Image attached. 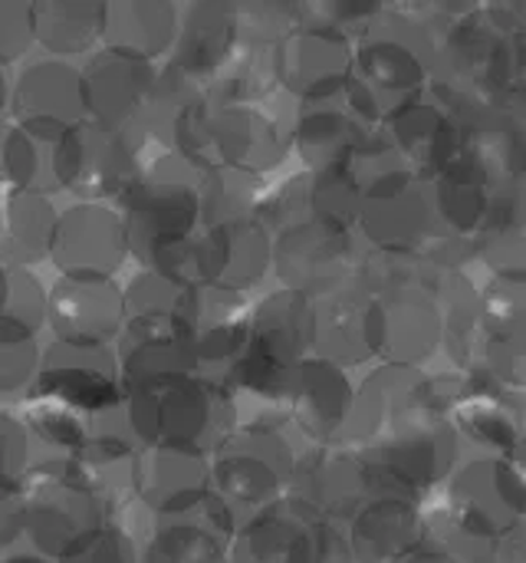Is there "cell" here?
Masks as SVG:
<instances>
[{
    "label": "cell",
    "instance_id": "cell-11",
    "mask_svg": "<svg viewBox=\"0 0 526 563\" xmlns=\"http://www.w3.org/2000/svg\"><path fill=\"white\" fill-rule=\"evenodd\" d=\"M13 119L16 125L66 135L69 129L89 122L86 79L66 59L30 63L13 89Z\"/></svg>",
    "mask_w": 526,
    "mask_h": 563
},
{
    "label": "cell",
    "instance_id": "cell-40",
    "mask_svg": "<svg viewBox=\"0 0 526 563\" xmlns=\"http://www.w3.org/2000/svg\"><path fill=\"white\" fill-rule=\"evenodd\" d=\"M26 426H30V432L40 435L46 445L63 449V452H69V455H76V452L86 445V439H89V432L82 429V422L76 419V412L66 409V406L36 409V412L26 419Z\"/></svg>",
    "mask_w": 526,
    "mask_h": 563
},
{
    "label": "cell",
    "instance_id": "cell-26",
    "mask_svg": "<svg viewBox=\"0 0 526 563\" xmlns=\"http://www.w3.org/2000/svg\"><path fill=\"white\" fill-rule=\"evenodd\" d=\"M231 544L234 538L221 534L198 505L181 518H158L145 563H231Z\"/></svg>",
    "mask_w": 526,
    "mask_h": 563
},
{
    "label": "cell",
    "instance_id": "cell-16",
    "mask_svg": "<svg viewBox=\"0 0 526 563\" xmlns=\"http://www.w3.org/2000/svg\"><path fill=\"white\" fill-rule=\"evenodd\" d=\"M293 132L264 106H214V155L217 165L264 175L287 158Z\"/></svg>",
    "mask_w": 526,
    "mask_h": 563
},
{
    "label": "cell",
    "instance_id": "cell-31",
    "mask_svg": "<svg viewBox=\"0 0 526 563\" xmlns=\"http://www.w3.org/2000/svg\"><path fill=\"white\" fill-rule=\"evenodd\" d=\"M415 511L399 498H382L356 518V551L369 563L402 558L415 544Z\"/></svg>",
    "mask_w": 526,
    "mask_h": 563
},
{
    "label": "cell",
    "instance_id": "cell-42",
    "mask_svg": "<svg viewBox=\"0 0 526 563\" xmlns=\"http://www.w3.org/2000/svg\"><path fill=\"white\" fill-rule=\"evenodd\" d=\"M30 426L7 416L3 419V482L7 492H20L23 482L30 478Z\"/></svg>",
    "mask_w": 526,
    "mask_h": 563
},
{
    "label": "cell",
    "instance_id": "cell-2",
    "mask_svg": "<svg viewBox=\"0 0 526 563\" xmlns=\"http://www.w3.org/2000/svg\"><path fill=\"white\" fill-rule=\"evenodd\" d=\"M201 175L184 158L165 152L158 155L125 201V231L132 254L155 267L171 247L191 241L201 224Z\"/></svg>",
    "mask_w": 526,
    "mask_h": 563
},
{
    "label": "cell",
    "instance_id": "cell-41",
    "mask_svg": "<svg viewBox=\"0 0 526 563\" xmlns=\"http://www.w3.org/2000/svg\"><path fill=\"white\" fill-rule=\"evenodd\" d=\"M56 563H138L135 541L119 525H105Z\"/></svg>",
    "mask_w": 526,
    "mask_h": 563
},
{
    "label": "cell",
    "instance_id": "cell-27",
    "mask_svg": "<svg viewBox=\"0 0 526 563\" xmlns=\"http://www.w3.org/2000/svg\"><path fill=\"white\" fill-rule=\"evenodd\" d=\"M293 142L310 168L326 172L346 165V158L359 152L362 132L349 112L333 109L329 102H313L300 112L293 125Z\"/></svg>",
    "mask_w": 526,
    "mask_h": 563
},
{
    "label": "cell",
    "instance_id": "cell-23",
    "mask_svg": "<svg viewBox=\"0 0 526 563\" xmlns=\"http://www.w3.org/2000/svg\"><path fill=\"white\" fill-rule=\"evenodd\" d=\"M293 419L313 439H329L349 419V383L329 360H306L293 389Z\"/></svg>",
    "mask_w": 526,
    "mask_h": 563
},
{
    "label": "cell",
    "instance_id": "cell-22",
    "mask_svg": "<svg viewBox=\"0 0 526 563\" xmlns=\"http://www.w3.org/2000/svg\"><path fill=\"white\" fill-rule=\"evenodd\" d=\"M379 343V307L359 294H329L316 303V346L329 363H359Z\"/></svg>",
    "mask_w": 526,
    "mask_h": 563
},
{
    "label": "cell",
    "instance_id": "cell-5",
    "mask_svg": "<svg viewBox=\"0 0 526 563\" xmlns=\"http://www.w3.org/2000/svg\"><path fill=\"white\" fill-rule=\"evenodd\" d=\"M158 148L142 132H105L92 122L69 129L56 148L59 188H69L82 201L125 198L145 168L155 162L148 152Z\"/></svg>",
    "mask_w": 526,
    "mask_h": 563
},
{
    "label": "cell",
    "instance_id": "cell-21",
    "mask_svg": "<svg viewBox=\"0 0 526 563\" xmlns=\"http://www.w3.org/2000/svg\"><path fill=\"white\" fill-rule=\"evenodd\" d=\"M181 10L165 0H119L109 3L105 20V49H119L138 59L165 53L178 43Z\"/></svg>",
    "mask_w": 526,
    "mask_h": 563
},
{
    "label": "cell",
    "instance_id": "cell-4",
    "mask_svg": "<svg viewBox=\"0 0 526 563\" xmlns=\"http://www.w3.org/2000/svg\"><path fill=\"white\" fill-rule=\"evenodd\" d=\"M23 538L40 558L63 561L76 544L105 528L102 501L76 478L72 459H59L30 472L20 488Z\"/></svg>",
    "mask_w": 526,
    "mask_h": 563
},
{
    "label": "cell",
    "instance_id": "cell-33",
    "mask_svg": "<svg viewBox=\"0 0 526 563\" xmlns=\"http://www.w3.org/2000/svg\"><path fill=\"white\" fill-rule=\"evenodd\" d=\"M438 336L435 310L415 297H395L379 307V343H385L399 360H418L432 350Z\"/></svg>",
    "mask_w": 526,
    "mask_h": 563
},
{
    "label": "cell",
    "instance_id": "cell-29",
    "mask_svg": "<svg viewBox=\"0 0 526 563\" xmlns=\"http://www.w3.org/2000/svg\"><path fill=\"white\" fill-rule=\"evenodd\" d=\"M63 135L13 125L3 139V175L13 185V191H40L59 185L56 178V148Z\"/></svg>",
    "mask_w": 526,
    "mask_h": 563
},
{
    "label": "cell",
    "instance_id": "cell-12",
    "mask_svg": "<svg viewBox=\"0 0 526 563\" xmlns=\"http://www.w3.org/2000/svg\"><path fill=\"white\" fill-rule=\"evenodd\" d=\"M135 488L138 501L158 518H181L214 492L211 455L171 445L142 449Z\"/></svg>",
    "mask_w": 526,
    "mask_h": 563
},
{
    "label": "cell",
    "instance_id": "cell-25",
    "mask_svg": "<svg viewBox=\"0 0 526 563\" xmlns=\"http://www.w3.org/2000/svg\"><path fill=\"white\" fill-rule=\"evenodd\" d=\"M36 43L53 56L89 53L96 40H105L109 3L96 0H43L33 3Z\"/></svg>",
    "mask_w": 526,
    "mask_h": 563
},
{
    "label": "cell",
    "instance_id": "cell-3",
    "mask_svg": "<svg viewBox=\"0 0 526 563\" xmlns=\"http://www.w3.org/2000/svg\"><path fill=\"white\" fill-rule=\"evenodd\" d=\"M293 468L296 459L283 429L260 409L214 455V495H221L244 525L287 498Z\"/></svg>",
    "mask_w": 526,
    "mask_h": 563
},
{
    "label": "cell",
    "instance_id": "cell-14",
    "mask_svg": "<svg viewBox=\"0 0 526 563\" xmlns=\"http://www.w3.org/2000/svg\"><path fill=\"white\" fill-rule=\"evenodd\" d=\"M277 76L306 106L326 102L349 79V46L343 33L303 26L277 46Z\"/></svg>",
    "mask_w": 526,
    "mask_h": 563
},
{
    "label": "cell",
    "instance_id": "cell-30",
    "mask_svg": "<svg viewBox=\"0 0 526 563\" xmlns=\"http://www.w3.org/2000/svg\"><path fill=\"white\" fill-rule=\"evenodd\" d=\"M277 82V49L240 46L204 92L214 106H260Z\"/></svg>",
    "mask_w": 526,
    "mask_h": 563
},
{
    "label": "cell",
    "instance_id": "cell-32",
    "mask_svg": "<svg viewBox=\"0 0 526 563\" xmlns=\"http://www.w3.org/2000/svg\"><path fill=\"white\" fill-rule=\"evenodd\" d=\"M455 132L458 129L432 102H409L402 112H395V142L405 148V155L428 168H451Z\"/></svg>",
    "mask_w": 526,
    "mask_h": 563
},
{
    "label": "cell",
    "instance_id": "cell-36",
    "mask_svg": "<svg viewBox=\"0 0 526 563\" xmlns=\"http://www.w3.org/2000/svg\"><path fill=\"white\" fill-rule=\"evenodd\" d=\"M184 294H188L184 287L171 284L158 271H142L138 277H132V284L125 290V317L135 327L175 330L181 303H184Z\"/></svg>",
    "mask_w": 526,
    "mask_h": 563
},
{
    "label": "cell",
    "instance_id": "cell-39",
    "mask_svg": "<svg viewBox=\"0 0 526 563\" xmlns=\"http://www.w3.org/2000/svg\"><path fill=\"white\" fill-rule=\"evenodd\" d=\"M257 221L270 231V234H283L293 231L306 221H316L313 214V175H296L290 181H283L277 191H267Z\"/></svg>",
    "mask_w": 526,
    "mask_h": 563
},
{
    "label": "cell",
    "instance_id": "cell-18",
    "mask_svg": "<svg viewBox=\"0 0 526 563\" xmlns=\"http://www.w3.org/2000/svg\"><path fill=\"white\" fill-rule=\"evenodd\" d=\"M316 346V303L293 290L270 294L250 317L247 353L264 356L283 369H300Z\"/></svg>",
    "mask_w": 526,
    "mask_h": 563
},
{
    "label": "cell",
    "instance_id": "cell-13",
    "mask_svg": "<svg viewBox=\"0 0 526 563\" xmlns=\"http://www.w3.org/2000/svg\"><path fill=\"white\" fill-rule=\"evenodd\" d=\"M125 320V290L112 280L59 277L49 294V323L59 343H109Z\"/></svg>",
    "mask_w": 526,
    "mask_h": 563
},
{
    "label": "cell",
    "instance_id": "cell-28",
    "mask_svg": "<svg viewBox=\"0 0 526 563\" xmlns=\"http://www.w3.org/2000/svg\"><path fill=\"white\" fill-rule=\"evenodd\" d=\"M267 188L257 175L214 165L201 175V228H224L257 218Z\"/></svg>",
    "mask_w": 526,
    "mask_h": 563
},
{
    "label": "cell",
    "instance_id": "cell-8",
    "mask_svg": "<svg viewBox=\"0 0 526 563\" xmlns=\"http://www.w3.org/2000/svg\"><path fill=\"white\" fill-rule=\"evenodd\" d=\"M273 267L287 290L300 297H329L349 274V234L343 228L306 221L277 234Z\"/></svg>",
    "mask_w": 526,
    "mask_h": 563
},
{
    "label": "cell",
    "instance_id": "cell-15",
    "mask_svg": "<svg viewBox=\"0 0 526 563\" xmlns=\"http://www.w3.org/2000/svg\"><path fill=\"white\" fill-rule=\"evenodd\" d=\"M237 10L224 0H198L181 10V33L171 53V66L198 86H211L221 69L237 56Z\"/></svg>",
    "mask_w": 526,
    "mask_h": 563
},
{
    "label": "cell",
    "instance_id": "cell-43",
    "mask_svg": "<svg viewBox=\"0 0 526 563\" xmlns=\"http://www.w3.org/2000/svg\"><path fill=\"white\" fill-rule=\"evenodd\" d=\"M40 353L33 340H10L3 343V369H0V386L3 393H20L30 379H40Z\"/></svg>",
    "mask_w": 526,
    "mask_h": 563
},
{
    "label": "cell",
    "instance_id": "cell-35",
    "mask_svg": "<svg viewBox=\"0 0 526 563\" xmlns=\"http://www.w3.org/2000/svg\"><path fill=\"white\" fill-rule=\"evenodd\" d=\"M484 181H488V172L481 168V162L474 155H468L448 168V175L441 178V188H438V205H441V214L448 224H455L458 231H471L488 214Z\"/></svg>",
    "mask_w": 526,
    "mask_h": 563
},
{
    "label": "cell",
    "instance_id": "cell-45",
    "mask_svg": "<svg viewBox=\"0 0 526 563\" xmlns=\"http://www.w3.org/2000/svg\"><path fill=\"white\" fill-rule=\"evenodd\" d=\"M3 563H49L46 558H40V554H10Z\"/></svg>",
    "mask_w": 526,
    "mask_h": 563
},
{
    "label": "cell",
    "instance_id": "cell-10",
    "mask_svg": "<svg viewBox=\"0 0 526 563\" xmlns=\"http://www.w3.org/2000/svg\"><path fill=\"white\" fill-rule=\"evenodd\" d=\"M82 79L92 125L105 132H138L145 99L158 79L148 59L119 49H102L86 63Z\"/></svg>",
    "mask_w": 526,
    "mask_h": 563
},
{
    "label": "cell",
    "instance_id": "cell-7",
    "mask_svg": "<svg viewBox=\"0 0 526 563\" xmlns=\"http://www.w3.org/2000/svg\"><path fill=\"white\" fill-rule=\"evenodd\" d=\"M115 356L105 343H53L43 356L36 389L72 412H112L122 383H115Z\"/></svg>",
    "mask_w": 526,
    "mask_h": 563
},
{
    "label": "cell",
    "instance_id": "cell-37",
    "mask_svg": "<svg viewBox=\"0 0 526 563\" xmlns=\"http://www.w3.org/2000/svg\"><path fill=\"white\" fill-rule=\"evenodd\" d=\"M234 10H237V36H240V46L277 49L283 40H290L296 30H303L300 3L247 0V3H234Z\"/></svg>",
    "mask_w": 526,
    "mask_h": 563
},
{
    "label": "cell",
    "instance_id": "cell-34",
    "mask_svg": "<svg viewBox=\"0 0 526 563\" xmlns=\"http://www.w3.org/2000/svg\"><path fill=\"white\" fill-rule=\"evenodd\" d=\"M49 317V297L30 267L3 271V343L33 340Z\"/></svg>",
    "mask_w": 526,
    "mask_h": 563
},
{
    "label": "cell",
    "instance_id": "cell-38",
    "mask_svg": "<svg viewBox=\"0 0 526 563\" xmlns=\"http://www.w3.org/2000/svg\"><path fill=\"white\" fill-rule=\"evenodd\" d=\"M362 201V188H359V175L349 165L339 168H326L313 175V214L323 224L333 228H346L349 218L359 211Z\"/></svg>",
    "mask_w": 526,
    "mask_h": 563
},
{
    "label": "cell",
    "instance_id": "cell-44",
    "mask_svg": "<svg viewBox=\"0 0 526 563\" xmlns=\"http://www.w3.org/2000/svg\"><path fill=\"white\" fill-rule=\"evenodd\" d=\"M0 23H3V59H16L33 40H36V20H33V3L10 0L0 7Z\"/></svg>",
    "mask_w": 526,
    "mask_h": 563
},
{
    "label": "cell",
    "instance_id": "cell-19",
    "mask_svg": "<svg viewBox=\"0 0 526 563\" xmlns=\"http://www.w3.org/2000/svg\"><path fill=\"white\" fill-rule=\"evenodd\" d=\"M313 521L293 498L277 501L240 525L231 563H313Z\"/></svg>",
    "mask_w": 526,
    "mask_h": 563
},
{
    "label": "cell",
    "instance_id": "cell-9",
    "mask_svg": "<svg viewBox=\"0 0 526 563\" xmlns=\"http://www.w3.org/2000/svg\"><path fill=\"white\" fill-rule=\"evenodd\" d=\"M128 251V231L115 211L96 201H82L59 214L53 261L63 271V277L109 280L122 267Z\"/></svg>",
    "mask_w": 526,
    "mask_h": 563
},
{
    "label": "cell",
    "instance_id": "cell-20",
    "mask_svg": "<svg viewBox=\"0 0 526 563\" xmlns=\"http://www.w3.org/2000/svg\"><path fill=\"white\" fill-rule=\"evenodd\" d=\"M198 369H201L198 356L178 330L125 323L122 346H119V373H122L125 396H132L142 386L161 383V379L194 376Z\"/></svg>",
    "mask_w": 526,
    "mask_h": 563
},
{
    "label": "cell",
    "instance_id": "cell-1",
    "mask_svg": "<svg viewBox=\"0 0 526 563\" xmlns=\"http://www.w3.org/2000/svg\"><path fill=\"white\" fill-rule=\"evenodd\" d=\"M125 422L142 449L171 445L217 455L240 429V412L227 383L175 376L135 389L125 402Z\"/></svg>",
    "mask_w": 526,
    "mask_h": 563
},
{
    "label": "cell",
    "instance_id": "cell-24",
    "mask_svg": "<svg viewBox=\"0 0 526 563\" xmlns=\"http://www.w3.org/2000/svg\"><path fill=\"white\" fill-rule=\"evenodd\" d=\"M59 214L40 191H10L3 211V257L7 267H30L53 257Z\"/></svg>",
    "mask_w": 526,
    "mask_h": 563
},
{
    "label": "cell",
    "instance_id": "cell-17",
    "mask_svg": "<svg viewBox=\"0 0 526 563\" xmlns=\"http://www.w3.org/2000/svg\"><path fill=\"white\" fill-rule=\"evenodd\" d=\"M138 455L142 445L135 442L128 422L99 426L72 455V468L76 478L102 501V508L112 511L138 498Z\"/></svg>",
    "mask_w": 526,
    "mask_h": 563
},
{
    "label": "cell",
    "instance_id": "cell-6",
    "mask_svg": "<svg viewBox=\"0 0 526 563\" xmlns=\"http://www.w3.org/2000/svg\"><path fill=\"white\" fill-rule=\"evenodd\" d=\"M184 343L194 350L198 366H214L231 376L237 360L250 343V313L247 300L237 290L198 287L184 294L178 327Z\"/></svg>",
    "mask_w": 526,
    "mask_h": 563
}]
</instances>
